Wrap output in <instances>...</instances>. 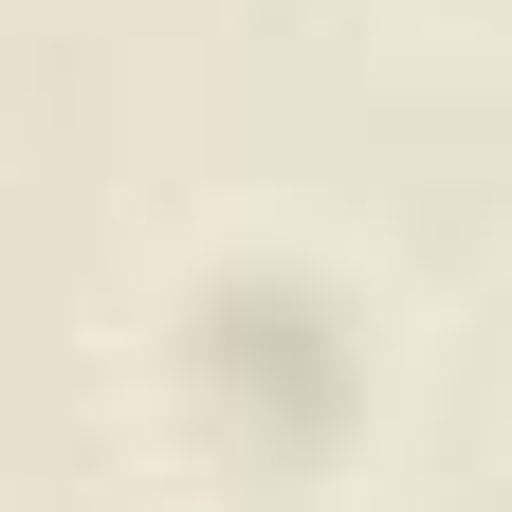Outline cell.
I'll use <instances>...</instances> for the list:
<instances>
[{"label": "cell", "instance_id": "cell-1", "mask_svg": "<svg viewBox=\"0 0 512 512\" xmlns=\"http://www.w3.org/2000/svg\"><path fill=\"white\" fill-rule=\"evenodd\" d=\"M183 384H202V421H220V439H256V458H311V439L348 421L366 348H348V311L311 293V275H220L202 311H183Z\"/></svg>", "mask_w": 512, "mask_h": 512}]
</instances>
